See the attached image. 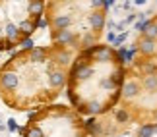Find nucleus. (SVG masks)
<instances>
[{
    "label": "nucleus",
    "instance_id": "f257e3e1",
    "mask_svg": "<svg viewBox=\"0 0 157 137\" xmlns=\"http://www.w3.org/2000/svg\"><path fill=\"white\" fill-rule=\"evenodd\" d=\"M74 50L60 46L21 49L0 66V99L14 110L49 106L68 83Z\"/></svg>",
    "mask_w": 157,
    "mask_h": 137
},
{
    "label": "nucleus",
    "instance_id": "f03ea898",
    "mask_svg": "<svg viewBox=\"0 0 157 137\" xmlns=\"http://www.w3.org/2000/svg\"><path fill=\"white\" fill-rule=\"evenodd\" d=\"M41 0H0V52L23 45L41 25L47 27Z\"/></svg>",
    "mask_w": 157,
    "mask_h": 137
},
{
    "label": "nucleus",
    "instance_id": "7ed1b4c3",
    "mask_svg": "<svg viewBox=\"0 0 157 137\" xmlns=\"http://www.w3.org/2000/svg\"><path fill=\"white\" fill-rule=\"evenodd\" d=\"M21 137H87L82 116L64 104H49L35 110L25 126L20 128Z\"/></svg>",
    "mask_w": 157,
    "mask_h": 137
},
{
    "label": "nucleus",
    "instance_id": "20e7f679",
    "mask_svg": "<svg viewBox=\"0 0 157 137\" xmlns=\"http://www.w3.org/2000/svg\"><path fill=\"white\" fill-rule=\"evenodd\" d=\"M134 43L138 46V54H140L142 60H153L157 56V41H151V39L140 35Z\"/></svg>",
    "mask_w": 157,
    "mask_h": 137
},
{
    "label": "nucleus",
    "instance_id": "39448f33",
    "mask_svg": "<svg viewBox=\"0 0 157 137\" xmlns=\"http://www.w3.org/2000/svg\"><path fill=\"white\" fill-rule=\"evenodd\" d=\"M140 95H142L140 79H126L120 87V99L126 100V103H134Z\"/></svg>",
    "mask_w": 157,
    "mask_h": 137
},
{
    "label": "nucleus",
    "instance_id": "423d86ee",
    "mask_svg": "<svg viewBox=\"0 0 157 137\" xmlns=\"http://www.w3.org/2000/svg\"><path fill=\"white\" fill-rule=\"evenodd\" d=\"M136 68L138 71H140V75H153L157 74V66H155V62L153 60H138L136 62Z\"/></svg>",
    "mask_w": 157,
    "mask_h": 137
},
{
    "label": "nucleus",
    "instance_id": "0eeeda50",
    "mask_svg": "<svg viewBox=\"0 0 157 137\" xmlns=\"http://www.w3.org/2000/svg\"><path fill=\"white\" fill-rule=\"evenodd\" d=\"M140 85H142V91H147V93H155V91H157V74L140 77Z\"/></svg>",
    "mask_w": 157,
    "mask_h": 137
},
{
    "label": "nucleus",
    "instance_id": "6e6552de",
    "mask_svg": "<svg viewBox=\"0 0 157 137\" xmlns=\"http://www.w3.org/2000/svg\"><path fill=\"white\" fill-rule=\"evenodd\" d=\"M142 35L147 37V39H151V41H157V17H149L146 21V27H144Z\"/></svg>",
    "mask_w": 157,
    "mask_h": 137
},
{
    "label": "nucleus",
    "instance_id": "1a4fd4ad",
    "mask_svg": "<svg viewBox=\"0 0 157 137\" xmlns=\"http://www.w3.org/2000/svg\"><path fill=\"white\" fill-rule=\"evenodd\" d=\"M113 116H114V120H117L118 124H128V122L132 120L130 110L124 108V106H118V108H114V110H113Z\"/></svg>",
    "mask_w": 157,
    "mask_h": 137
},
{
    "label": "nucleus",
    "instance_id": "9d476101",
    "mask_svg": "<svg viewBox=\"0 0 157 137\" xmlns=\"http://www.w3.org/2000/svg\"><path fill=\"white\" fill-rule=\"evenodd\" d=\"M153 133H157V124L153 122H144L138 129V137H151Z\"/></svg>",
    "mask_w": 157,
    "mask_h": 137
},
{
    "label": "nucleus",
    "instance_id": "9b49d317",
    "mask_svg": "<svg viewBox=\"0 0 157 137\" xmlns=\"http://www.w3.org/2000/svg\"><path fill=\"white\" fill-rule=\"evenodd\" d=\"M128 35H130L128 31H124V33L117 35V39H114V43H113V45H114V49H120V46H124V41L128 39Z\"/></svg>",
    "mask_w": 157,
    "mask_h": 137
},
{
    "label": "nucleus",
    "instance_id": "f8f14e48",
    "mask_svg": "<svg viewBox=\"0 0 157 137\" xmlns=\"http://www.w3.org/2000/svg\"><path fill=\"white\" fill-rule=\"evenodd\" d=\"M122 23H124V25H128V23H136V12H130V14L122 20Z\"/></svg>",
    "mask_w": 157,
    "mask_h": 137
},
{
    "label": "nucleus",
    "instance_id": "ddd939ff",
    "mask_svg": "<svg viewBox=\"0 0 157 137\" xmlns=\"http://www.w3.org/2000/svg\"><path fill=\"white\" fill-rule=\"evenodd\" d=\"M114 39H117V33H111V31H109L107 35H105V41H107V43H114Z\"/></svg>",
    "mask_w": 157,
    "mask_h": 137
},
{
    "label": "nucleus",
    "instance_id": "4468645a",
    "mask_svg": "<svg viewBox=\"0 0 157 137\" xmlns=\"http://www.w3.org/2000/svg\"><path fill=\"white\" fill-rule=\"evenodd\" d=\"M132 6H134V2H130V0H128V2H122V4H120V8H122V10H130Z\"/></svg>",
    "mask_w": 157,
    "mask_h": 137
},
{
    "label": "nucleus",
    "instance_id": "2eb2a0df",
    "mask_svg": "<svg viewBox=\"0 0 157 137\" xmlns=\"http://www.w3.org/2000/svg\"><path fill=\"white\" fill-rule=\"evenodd\" d=\"M153 124H157V108L153 110Z\"/></svg>",
    "mask_w": 157,
    "mask_h": 137
}]
</instances>
